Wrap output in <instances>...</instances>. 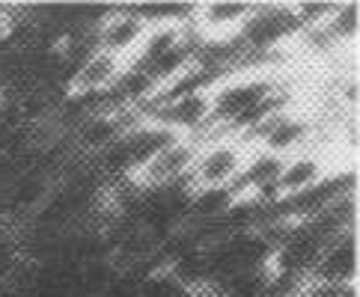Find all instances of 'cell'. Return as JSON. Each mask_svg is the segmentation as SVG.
I'll return each mask as SVG.
<instances>
[{
	"label": "cell",
	"mask_w": 360,
	"mask_h": 297,
	"mask_svg": "<svg viewBox=\"0 0 360 297\" xmlns=\"http://www.w3.org/2000/svg\"><path fill=\"white\" fill-rule=\"evenodd\" d=\"M250 152L236 137H217V140H202L200 154L188 173V187L191 190H217V187H233L236 178L241 176L244 164H248Z\"/></svg>",
	"instance_id": "1"
},
{
	"label": "cell",
	"mask_w": 360,
	"mask_h": 297,
	"mask_svg": "<svg viewBox=\"0 0 360 297\" xmlns=\"http://www.w3.org/2000/svg\"><path fill=\"white\" fill-rule=\"evenodd\" d=\"M298 33L301 27L289 4H256L233 39L241 51H277L295 45Z\"/></svg>",
	"instance_id": "2"
},
{
	"label": "cell",
	"mask_w": 360,
	"mask_h": 297,
	"mask_svg": "<svg viewBox=\"0 0 360 297\" xmlns=\"http://www.w3.org/2000/svg\"><path fill=\"white\" fill-rule=\"evenodd\" d=\"M197 154H200V140L176 137L158 154H152L128 182L137 185L140 190H167L176 185H188V173L194 166Z\"/></svg>",
	"instance_id": "3"
},
{
	"label": "cell",
	"mask_w": 360,
	"mask_h": 297,
	"mask_svg": "<svg viewBox=\"0 0 360 297\" xmlns=\"http://www.w3.org/2000/svg\"><path fill=\"white\" fill-rule=\"evenodd\" d=\"M146 30L149 27L134 15L131 9H128V4H110V9L96 24L93 36H96V48L98 51H108V54L128 62L137 54V48H140V42H143Z\"/></svg>",
	"instance_id": "4"
},
{
	"label": "cell",
	"mask_w": 360,
	"mask_h": 297,
	"mask_svg": "<svg viewBox=\"0 0 360 297\" xmlns=\"http://www.w3.org/2000/svg\"><path fill=\"white\" fill-rule=\"evenodd\" d=\"M256 4L250 0H209L194 9V30L202 39H233Z\"/></svg>",
	"instance_id": "5"
},
{
	"label": "cell",
	"mask_w": 360,
	"mask_h": 297,
	"mask_svg": "<svg viewBox=\"0 0 360 297\" xmlns=\"http://www.w3.org/2000/svg\"><path fill=\"white\" fill-rule=\"evenodd\" d=\"M310 279L328 286H357V232L330 241L316 259Z\"/></svg>",
	"instance_id": "6"
},
{
	"label": "cell",
	"mask_w": 360,
	"mask_h": 297,
	"mask_svg": "<svg viewBox=\"0 0 360 297\" xmlns=\"http://www.w3.org/2000/svg\"><path fill=\"white\" fill-rule=\"evenodd\" d=\"M330 173H333V166L328 161V154H321L316 149H304L298 154H292V158H286V164H283V173L277 178V197L286 199V197H295V193L310 190Z\"/></svg>",
	"instance_id": "7"
},
{
	"label": "cell",
	"mask_w": 360,
	"mask_h": 297,
	"mask_svg": "<svg viewBox=\"0 0 360 297\" xmlns=\"http://www.w3.org/2000/svg\"><path fill=\"white\" fill-rule=\"evenodd\" d=\"M125 69V62L120 57L108 54V51H93L72 74L69 93L72 95H105L113 89V84L120 81V74Z\"/></svg>",
	"instance_id": "8"
},
{
	"label": "cell",
	"mask_w": 360,
	"mask_h": 297,
	"mask_svg": "<svg viewBox=\"0 0 360 297\" xmlns=\"http://www.w3.org/2000/svg\"><path fill=\"white\" fill-rule=\"evenodd\" d=\"M357 27H360V6L357 4H337V12L321 24V33L328 36L330 48H352L357 42Z\"/></svg>",
	"instance_id": "9"
},
{
	"label": "cell",
	"mask_w": 360,
	"mask_h": 297,
	"mask_svg": "<svg viewBox=\"0 0 360 297\" xmlns=\"http://www.w3.org/2000/svg\"><path fill=\"white\" fill-rule=\"evenodd\" d=\"M289 6H292V15L298 21L301 33L328 24V18L337 12V4H330V0H301V4H289Z\"/></svg>",
	"instance_id": "10"
},
{
	"label": "cell",
	"mask_w": 360,
	"mask_h": 297,
	"mask_svg": "<svg viewBox=\"0 0 360 297\" xmlns=\"http://www.w3.org/2000/svg\"><path fill=\"white\" fill-rule=\"evenodd\" d=\"M292 297H357V286H328V282L304 279Z\"/></svg>",
	"instance_id": "11"
}]
</instances>
